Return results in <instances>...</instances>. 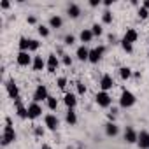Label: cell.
Masks as SVG:
<instances>
[{
  "label": "cell",
  "mask_w": 149,
  "mask_h": 149,
  "mask_svg": "<svg viewBox=\"0 0 149 149\" xmlns=\"http://www.w3.org/2000/svg\"><path fill=\"white\" fill-rule=\"evenodd\" d=\"M119 76H121V79H130L132 77V68L130 67H121L119 68Z\"/></svg>",
  "instance_id": "obj_25"
},
{
  "label": "cell",
  "mask_w": 149,
  "mask_h": 149,
  "mask_svg": "<svg viewBox=\"0 0 149 149\" xmlns=\"http://www.w3.org/2000/svg\"><path fill=\"white\" fill-rule=\"evenodd\" d=\"M74 42H76V37H74V35H67V37H65V44H67V46H72Z\"/></svg>",
  "instance_id": "obj_34"
},
{
  "label": "cell",
  "mask_w": 149,
  "mask_h": 149,
  "mask_svg": "<svg viewBox=\"0 0 149 149\" xmlns=\"http://www.w3.org/2000/svg\"><path fill=\"white\" fill-rule=\"evenodd\" d=\"M135 95L132 93V91H128V90H123V93H121V98H119V105L121 107H125V109H128V107H132L133 104H135Z\"/></svg>",
  "instance_id": "obj_2"
},
{
  "label": "cell",
  "mask_w": 149,
  "mask_h": 149,
  "mask_svg": "<svg viewBox=\"0 0 149 149\" xmlns=\"http://www.w3.org/2000/svg\"><path fill=\"white\" fill-rule=\"evenodd\" d=\"M147 16H149V11L140 6V7H139V18H140V19H147Z\"/></svg>",
  "instance_id": "obj_27"
},
{
  "label": "cell",
  "mask_w": 149,
  "mask_h": 149,
  "mask_svg": "<svg viewBox=\"0 0 149 149\" xmlns=\"http://www.w3.org/2000/svg\"><path fill=\"white\" fill-rule=\"evenodd\" d=\"M79 14H81V7H79L77 4H70V6H68V16H70V18L76 19V18H79Z\"/></svg>",
  "instance_id": "obj_18"
},
{
  "label": "cell",
  "mask_w": 149,
  "mask_h": 149,
  "mask_svg": "<svg viewBox=\"0 0 149 149\" xmlns=\"http://www.w3.org/2000/svg\"><path fill=\"white\" fill-rule=\"evenodd\" d=\"M76 54H77V60H81V61H86V60L90 58V49H88L86 46H81V47H77Z\"/></svg>",
  "instance_id": "obj_17"
},
{
  "label": "cell",
  "mask_w": 149,
  "mask_h": 149,
  "mask_svg": "<svg viewBox=\"0 0 149 149\" xmlns=\"http://www.w3.org/2000/svg\"><path fill=\"white\" fill-rule=\"evenodd\" d=\"M46 102H47V107H49L51 111H56V109H58V100H56L54 97H51V95H49V98H47Z\"/></svg>",
  "instance_id": "obj_26"
},
{
  "label": "cell",
  "mask_w": 149,
  "mask_h": 149,
  "mask_svg": "<svg viewBox=\"0 0 149 149\" xmlns=\"http://www.w3.org/2000/svg\"><path fill=\"white\" fill-rule=\"evenodd\" d=\"M30 40H32V39L21 37V39H19V51H28V53H30Z\"/></svg>",
  "instance_id": "obj_23"
},
{
  "label": "cell",
  "mask_w": 149,
  "mask_h": 149,
  "mask_svg": "<svg viewBox=\"0 0 149 149\" xmlns=\"http://www.w3.org/2000/svg\"><path fill=\"white\" fill-rule=\"evenodd\" d=\"M39 33H40L42 37H47V35H49V28H46L44 25H40V26H39Z\"/></svg>",
  "instance_id": "obj_31"
},
{
  "label": "cell",
  "mask_w": 149,
  "mask_h": 149,
  "mask_svg": "<svg viewBox=\"0 0 149 149\" xmlns=\"http://www.w3.org/2000/svg\"><path fill=\"white\" fill-rule=\"evenodd\" d=\"M95 102H97L100 107H109V105L112 104V98H111V95H109L107 91H100V93L95 95Z\"/></svg>",
  "instance_id": "obj_3"
},
{
  "label": "cell",
  "mask_w": 149,
  "mask_h": 149,
  "mask_svg": "<svg viewBox=\"0 0 149 149\" xmlns=\"http://www.w3.org/2000/svg\"><path fill=\"white\" fill-rule=\"evenodd\" d=\"M98 4H100V2H98V0H91V2H90V6H91V7H97Z\"/></svg>",
  "instance_id": "obj_38"
},
{
  "label": "cell",
  "mask_w": 149,
  "mask_h": 149,
  "mask_svg": "<svg viewBox=\"0 0 149 149\" xmlns=\"http://www.w3.org/2000/svg\"><path fill=\"white\" fill-rule=\"evenodd\" d=\"M32 67H33V70H35V72H39V70H42V68L46 67V61L42 60V56H35V58H33Z\"/></svg>",
  "instance_id": "obj_19"
},
{
  "label": "cell",
  "mask_w": 149,
  "mask_h": 149,
  "mask_svg": "<svg viewBox=\"0 0 149 149\" xmlns=\"http://www.w3.org/2000/svg\"><path fill=\"white\" fill-rule=\"evenodd\" d=\"M125 140H126L128 144H135V142L139 140V133H137L132 126H126V130H125Z\"/></svg>",
  "instance_id": "obj_11"
},
{
  "label": "cell",
  "mask_w": 149,
  "mask_h": 149,
  "mask_svg": "<svg viewBox=\"0 0 149 149\" xmlns=\"http://www.w3.org/2000/svg\"><path fill=\"white\" fill-rule=\"evenodd\" d=\"M39 46H40V44H39V40H35V39H32V40H30V51H37V49H39Z\"/></svg>",
  "instance_id": "obj_32"
},
{
  "label": "cell",
  "mask_w": 149,
  "mask_h": 149,
  "mask_svg": "<svg viewBox=\"0 0 149 149\" xmlns=\"http://www.w3.org/2000/svg\"><path fill=\"white\" fill-rule=\"evenodd\" d=\"M40 114H42V107L37 102H33V104L28 105V119H37Z\"/></svg>",
  "instance_id": "obj_9"
},
{
  "label": "cell",
  "mask_w": 149,
  "mask_h": 149,
  "mask_svg": "<svg viewBox=\"0 0 149 149\" xmlns=\"http://www.w3.org/2000/svg\"><path fill=\"white\" fill-rule=\"evenodd\" d=\"M102 19H104V23H107V25H109V23H112V14H111L109 11H105V13H104V16H102Z\"/></svg>",
  "instance_id": "obj_28"
},
{
  "label": "cell",
  "mask_w": 149,
  "mask_h": 149,
  "mask_svg": "<svg viewBox=\"0 0 149 149\" xmlns=\"http://www.w3.org/2000/svg\"><path fill=\"white\" fill-rule=\"evenodd\" d=\"M104 51H105L104 46H98V47H95V49H90V58H88V61H91V63H98L100 58H102V54H104Z\"/></svg>",
  "instance_id": "obj_6"
},
{
  "label": "cell",
  "mask_w": 149,
  "mask_h": 149,
  "mask_svg": "<svg viewBox=\"0 0 149 149\" xmlns=\"http://www.w3.org/2000/svg\"><path fill=\"white\" fill-rule=\"evenodd\" d=\"M9 7V2H7V0H2V9H7Z\"/></svg>",
  "instance_id": "obj_39"
},
{
  "label": "cell",
  "mask_w": 149,
  "mask_h": 149,
  "mask_svg": "<svg viewBox=\"0 0 149 149\" xmlns=\"http://www.w3.org/2000/svg\"><path fill=\"white\" fill-rule=\"evenodd\" d=\"M28 23H32V25H33V23H35V18H33V16H30V18H28Z\"/></svg>",
  "instance_id": "obj_41"
},
{
  "label": "cell",
  "mask_w": 149,
  "mask_h": 149,
  "mask_svg": "<svg viewBox=\"0 0 149 149\" xmlns=\"http://www.w3.org/2000/svg\"><path fill=\"white\" fill-rule=\"evenodd\" d=\"M44 121H46V126H47V130L54 132V130L58 128V118H56L54 114H47V116L44 118Z\"/></svg>",
  "instance_id": "obj_14"
},
{
  "label": "cell",
  "mask_w": 149,
  "mask_h": 149,
  "mask_svg": "<svg viewBox=\"0 0 149 149\" xmlns=\"http://www.w3.org/2000/svg\"><path fill=\"white\" fill-rule=\"evenodd\" d=\"M58 65H60V61H58L56 54H49V56H47V63H46L47 72H49V74H54V72L58 70Z\"/></svg>",
  "instance_id": "obj_8"
},
{
  "label": "cell",
  "mask_w": 149,
  "mask_h": 149,
  "mask_svg": "<svg viewBox=\"0 0 149 149\" xmlns=\"http://www.w3.org/2000/svg\"><path fill=\"white\" fill-rule=\"evenodd\" d=\"M91 32H93V35H102V26H100L98 23H95V25L91 26Z\"/></svg>",
  "instance_id": "obj_29"
},
{
  "label": "cell",
  "mask_w": 149,
  "mask_h": 149,
  "mask_svg": "<svg viewBox=\"0 0 149 149\" xmlns=\"http://www.w3.org/2000/svg\"><path fill=\"white\" fill-rule=\"evenodd\" d=\"M6 88H7V93L13 100H18L19 98V90H18V84L14 83V79H9L6 83Z\"/></svg>",
  "instance_id": "obj_5"
},
{
  "label": "cell",
  "mask_w": 149,
  "mask_h": 149,
  "mask_svg": "<svg viewBox=\"0 0 149 149\" xmlns=\"http://www.w3.org/2000/svg\"><path fill=\"white\" fill-rule=\"evenodd\" d=\"M63 65L70 67V65H72V58H70V56H63Z\"/></svg>",
  "instance_id": "obj_36"
},
{
  "label": "cell",
  "mask_w": 149,
  "mask_h": 149,
  "mask_svg": "<svg viewBox=\"0 0 149 149\" xmlns=\"http://www.w3.org/2000/svg\"><path fill=\"white\" fill-rule=\"evenodd\" d=\"M56 84H58V88H61V90H63V88L67 86V79H65V77H58Z\"/></svg>",
  "instance_id": "obj_33"
},
{
  "label": "cell",
  "mask_w": 149,
  "mask_h": 149,
  "mask_svg": "<svg viewBox=\"0 0 149 149\" xmlns=\"http://www.w3.org/2000/svg\"><path fill=\"white\" fill-rule=\"evenodd\" d=\"M14 105H16V111H18V116L21 118V119H25V118H28V107H25L23 104H21V100L18 98V100H14Z\"/></svg>",
  "instance_id": "obj_15"
},
{
  "label": "cell",
  "mask_w": 149,
  "mask_h": 149,
  "mask_svg": "<svg viewBox=\"0 0 149 149\" xmlns=\"http://www.w3.org/2000/svg\"><path fill=\"white\" fill-rule=\"evenodd\" d=\"M121 46H123V49H125L126 53H132V44H126V42H121Z\"/></svg>",
  "instance_id": "obj_35"
},
{
  "label": "cell",
  "mask_w": 149,
  "mask_h": 149,
  "mask_svg": "<svg viewBox=\"0 0 149 149\" xmlns=\"http://www.w3.org/2000/svg\"><path fill=\"white\" fill-rule=\"evenodd\" d=\"M142 7H146V9L149 11V0H144V4H142Z\"/></svg>",
  "instance_id": "obj_40"
},
{
  "label": "cell",
  "mask_w": 149,
  "mask_h": 149,
  "mask_svg": "<svg viewBox=\"0 0 149 149\" xmlns=\"http://www.w3.org/2000/svg\"><path fill=\"white\" fill-rule=\"evenodd\" d=\"M63 102H65V105L68 109H74V107L77 105V98H76V95H74V93H67L65 98H63Z\"/></svg>",
  "instance_id": "obj_16"
},
{
  "label": "cell",
  "mask_w": 149,
  "mask_h": 149,
  "mask_svg": "<svg viewBox=\"0 0 149 149\" xmlns=\"http://www.w3.org/2000/svg\"><path fill=\"white\" fill-rule=\"evenodd\" d=\"M40 149H51V147H49L47 144H42V147H40Z\"/></svg>",
  "instance_id": "obj_42"
},
{
  "label": "cell",
  "mask_w": 149,
  "mask_h": 149,
  "mask_svg": "<svg viewBox=\"0 0 149 149\" xmlns=\"http://www.w3.org/2000/svg\"><path fill=\"white\" fill-rule=\"evenodd\" d=\"M118 132H119V130H118V125H116V123H107V125H105V133H107L109 137H116Z\"/></svg>",
  "instance_id": "obj_20"
},
{
  "label": "cell",
  "mask_w": 149,
  "mask_h": 149,
  "mask_svg": "<svg viewBox=\"0 0 149 149\" xmlns=\"http://www.w3.org/2000/svg\"><path fill=\"white\" fill-rule=\"evenodd\" d=\"M61 23H63V21H61L60 16H51V18H49V26H51V28H60Z\"/></svg>",
  "instance_id": "obj_24"
},
{
  "label": "cell",
  "mask_w": 149,
  "mask_h": 149,
  "mask_svg": "<svg viewBox=\"0 0 149 149\" xmlns=\"http://www.w3.org/2000/svg\"><path fill=\"white\" fill-rule=\"evenodd\" d=\"M95 35H93V32L91 30H83L81 32V35H79V39H81V42H91V39H93Z\"/></svg>",
  "instance_id": "obj_22"
},
{
  "label": "cell",
  "mask_w": 149,
  "mask_h": 149,
  "mask_svg": "<svg viewBox=\"0 0 149 149\" xmlns=\"http://www.w3.org/2000/svg\"><path fill=\"white\" fill-rule=\"evenodd\" d=\"M76 86H77V93H79V95H84V93H86V86H84L83 83H79V81H77V83H76Z\"/></svg>",
  "instance_id": "obj_30"
},
{
  "label": "cell",
  "mask_w": 149,
  "mask_h": 149,
  "mask_svg": "<svg viewBox=\"0 0 149 149\" xmlns=\"http://www.w3.org/2000/svg\"><path fill=\"white\" fill-rule=\"evenodd\" d=\"M35 135H37V137L44 135V128H42V126H37V128H35Z\"/></svg>",
  "instance_id": "obj_37"
},
{
  "label": "cell",
  "mask_w": 149,
  "mask_h": 149,
  "mask_svg": "<svg viewBox=\"0 0 149 149\" xmlns=\"http://www.w3.org/2000/svg\"><path fill=\"white\" fill-rule=\"evenodd\" d=\"M137 144H139L140 149H149V132H146V130L139 132V140H137Z\"/></svg>",
  "instance_id": "obj_10"
},
{
  "label": "cell",
  "mask_w": 149,
  "mask_h": 149,
  "mask_svg": "<svg viewBox=\"0 0 149 149\" xmlns=\"http://www.w3.org/2000/svg\"><path fill=\"white\" fill-rule=\"evenodd\" d=\"M65 121H67L68 125H76V123H77V116H76V112H74V109H68V111H67Z\"/></svg>",
  "instance_id": "obj_21"
},
{
  "label": "cell",
  "mask_w": 149,
  "mask_h": 149,
  "mask_svg": "<svg viewBox=\"0 0 149 149\" xmlns=\"http://www.w3.org/2000/svg\"><path fill=\"white\" fill-rule=\"evenodd\" d=\"M49 98V95H47V88L44 86V84H39L37 86V90H35V93H33V102H42V100H47Z\"/></svg>",
  "instance_id": "obj_4"
},
{
  "label": "cell",
  "mask_w": 149,
  "mask_h": 149,
  "mask_svg": "<svg viewBox=\"0 0 149 149\" xmlns=\"http://www.w3.org/2000/svg\"><path fill=\"white\" fill-rule=\"evenodd\" d=\"M14 140H16V132H14L11 118H7L6 119V128H4V133H2V146H9Z\"/></svg>",
  "instance_id": "obj_1"
},
{
  "label": "cell",
  "mask_w": 149,
  "mask_h": 149,
  "mask_svg": "<svg viewBox=\"0 0 149 149\" xmlns=\"http://www.w3.org/2000/svg\"><path fill=\"white\" fill-rule=\"evenodd\" d=\"M100 88H102V91H109L111 88H114V79L109 76V74H105V76L100 79Z\"/></svg>",
  "instance_id": "obj_12"
},
{
  "label": "cell",
  "mask_w": 149,
  "mask_h": 149,
  "mask_svg": "<svg viewBox=\"0 0 149 149\" xmlns=\"http://www.w3.org/2000/svg\"><path fill=\"white\" fill-rule=\"evenodd\" d=\"M137 39H139V33H137V30H133V28H128L121 42H126V44H133Z\"/></svg>",
  "instance_id": "obj_13"
},
{
  "label": "cell",
  "mask_w": 149,
  "mask_h": 149,
  "mask_svg": "<svg viewBox=\"0 0 149 149\" xmlns=\"http://www.w3.org/2000/svg\"><path fill=\"white\" fill-rule=\"evenodd\" d=\"M16 60H18V65H21V67H28L30 63H33V60H32L28 51H19Z\"/></svg>",
  "instance_id": "obj_7"
}]
</instances>
